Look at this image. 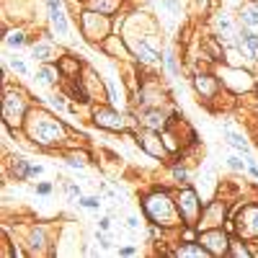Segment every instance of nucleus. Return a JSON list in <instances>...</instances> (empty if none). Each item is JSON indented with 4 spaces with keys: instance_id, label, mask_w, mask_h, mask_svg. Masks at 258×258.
Instances as JSON below:
<instances>
[{
    "instance_id": "c9c22d12",
    "label": "nucleus",
    "mask_w": 258,
    "mask_h": 258,
    "mask_svg": "<svg viewBox=\"0 0 258 258\" xmlns=\"http://www.w3.org/2000/svg\"><path fill=\"white\" fill-rule=\"evenodd\" d=\"M126 225L132 227V230H137V227H140V220H137V217H129V220H126Z\"/></svg>"
},
{
    "instance_id": "393cba45",
    "label": "nucleus",
    "mask_w": 258,
    "mask_h": 258,
    "mask_svg": "<svg viewBox=\"0 0 258 258\" xmlns=\"http://www.w3.org/2000/svg\"><path fill=\"white\" fill-rule=\"evenodd\" d=\"M31 245H34V250H41V245H44V230H41V227L34 230V235H31Z\"/></svg>"
},
{
    "instance_id": "473e14b6",
    "label": "nucleus",
    "mask_w": 258,
    "mask_h": 258,
    "mask_svg": "<svg viewBox=\"0 0 258 258\" xmlns=\"http://www.w3.org/2000/svg\"><path fill=\"white\" fill-rule=\"evenodd\" d=\"M68 165H70V168H83V160H78V158H68Z\"/></svg>"
},
{
    "instance_id": "f8f14e48",
    "label": "nucleus",
    "mask_w": 258,
    "mask_h": 258,
    "mask_svg": "<svg viewBox=\"0 0 258 258\" xmlns=\"http://www.w3.org/2000/svg\"><path fill=\"white\" fill-rule=\"evenodd\" d=\"M240 21L248 29H258V3H250L240 11Z\"/></svg>"
},
{
    "instance_id": "72a5a7b5",
    "label": "nucleus",
    "mask_w": 258,
    "mask_h": 258,
    "mask_svg": "<svg viewBox=\"0 0 258 258\" xmlns=\"http://www.w3.org/2000/svg\"><path fill=\"white\" fill-rule=\"evenodd\" d=\"M165 6L170 8V11H173V13H178L181 8H178V3H176V0H165Z\"/></svg>"
},
{
    "instance_id": "9b49d317",
    "label": "nucleus",
    "mask_w": 258,
    "mask_h": 258,
    "mask_svg": "<svg viewBox=\"0 0 258 258\" xmlns=\"http://www.w3.org/2000/svg\"><path fill=\"white\" fill-rule=\"evenodd\" d=\"M140 145L147 150V153L150 155H153V158H163L165 155V147H163V142L153 135V132H150V135H145V137H140Z\"/></svg>"
},
{
    "instance_id": "c756f323",
    "label": "nucleus",
    "mask_w": 258,
    "mask_h": 258,
    "mask_svg": "<svg viewBox=\"0 0 258 258\" xmlns=\"http://www.w3.org/2000/svg\"><path fill=\"white\" fill-rule=\"evenodd\" d=\"M13 70H16V73H21V75H26V64L21 62V59H13Z\"/></svg>"
},
{
    "instance_id": "b1692460",
    "label": "nucleus",
    "mask_w": 258,
    "mask_h": 258,
    "mask_svg": "<svg viewBox=\"0 0 258 258\" xmlns=\"http://www.w3.org/2000/svg\"><path fill=\"white\" fill-rule=\"evenodd\" d=\"M78 68H80V64L73 62V59H68V57L59 59V73H78Z\"/></svg>"
},
{
    "instance_id": "ddd939ff",
    "label": "nucleus",
    "mask_w": 258,
    "mask_h": 258,
    "mask_svg": "<svg viewBox=\"0 0 258 258\" xmlns=\"http://www.w3.org/2000/svg\"><path fill=\"white\" fill-rule=\"evenodd\" d=\"M39 83H44V85H54L59 80V68H52V64H41V70L36 73Z\"/></svg>"
},
{
    "instance_id": "423d86ee",
    "label": "nucleus",
    "mask_w": 258,
    "mask_h": 258,
    "mask_svg": "<svg viewBox=\"0 0 258 258\" xmlns=\"http://www.w3.org/2000/svg\"><path fill=\"white\" fill-rule=\"evenodd\" d=\"M93 121H96V126L109 129V132H124V119H121V114L114 111V109H96Z\"/></svg>"
},
{
    "instance_id": "39448f33",
    "label": "nucleus",
    "mask_w": 258,
    "mask_h": 258,
    "mask_svg": "<svg viewBox=\"0 0 258 258\" xmlns=\"http://www.w3.org/2000/svg\"><path fill=\"white\" fill-rule=\"evenodd\" d=\"M199 243L212 253V255H222V253H227V248H230V240H227V235L220 230V227H212V230H204V235L199 238Z\"/></svg>"
},
{
    "instance_id": "6e6552de",
    "label": "nucleus",
    "mask_w": 258,
    "mask_h": 258,
    "mask_svg": "<svg viewBox=\"0 0 258 258\" xmlns=\"http://www.w3.org/2000/svg\"><path fill=\"white\" fill-rule=\"evenodd\" d=\"M238 49H240L250 62H258V34H253V31H240V36H238Z\"/></svg>"
},
{
    "instance_id": "f257e3e1",
    "label": "nucleus",
    "mask_w": 258,
    "mask_h": 258,
    "mask_svg": "<svg viewBox=\"0 0 258 258\" xmlns=\"http://www.w3.org/2000/svg\"><path fill=\"white\" fill-rule=\"evenodd\" d=\"M31 121H29V137L41 145V147H49V145H59L64 140V124L52 119L49 114L44 111H36V114H29Z\"/></svg>"
},
{
    "instance_id": "58836bf2",
    "label": "nucleus",
    "mask_w": 258,
    "mask_h": 258,
    "mask_svg": "<svg viewBox=\"0 0 258 258\" xmlns=\"http://www.w3.org/2000/svg\"><path fill=\"white\" fill-rule=\"evenodd\" d=\"M119 253H121V255H132V253H137V250H135V248H121Z\"/></svg>"
},
{
    "instance_id": "c85d7f7f",
    "label": "nucleus",
    "mask_w": 258,
    "mask_h": 258,
    "mask_svg": "<svg viewBox=\"0 0 258 258\" xmlns=\"http://www.w3.org/2000/svg\"><path fill=\"white\" fill-rule=\"evenodd\" d=\"M64 191H68L70 199H73V197H80V188H78L75 183H68V186H64Z\"/></svg>"
},
{
    "instance_id": "0eeeda50",
    "label": "nucleus",
    "mask_w": 258,
    "mask_h": 258,
    "mask_svg": "<svg viewBox=\"0 0 258 258\" xmlns=\"http://www.w3.org/2000/svg\"><path fill=\"white\" fill-rule=\"evenodd\" d=\"M238 222H240V232L250 235V238H258V207H255V204L243 207Z\"/></svg>"
},
{
    "instance_id": "2eb2a0df",
    "label": "nucleus",
    "mask_w": 258,
    "mask_h": 258,
    "mask_svg": "<svg viewBox=\"0 0 258 258\" xmlns=\"http://www.w3.org/2000/svg\"><path fill=\"white\" fill-rule=\"evenodd\" d=\"M176 255H212V253L202 243H186V245H181L176 250Z\"/></svg>"
},
{
    "instance_id": "4c0bfd02",
    "label": "nucleus",
    "mask_w": 258,
    "mask_h": 258,
    "mask_svg": "<svg viewBox=\"0 0 258 258\" xmlns=\"http://www.w3.org/2000/svg\"><path fill=\"white\" fill-rule=\"evenodd\" d=\"M168 68H170V73H176V57H168Z\"/></svg>"
},
{
    "instance_id": "20e7f679",
    "label": "nucleus",
    "mask_w": 258,
    "mask_h": 258,
    "mask_svg": "<svg viewBox=\"0 0 258 258\" xmlns=\"http://www.w3.org/2000/svg\"><path fill=\"white\" fill-rule=\"evenodd\" d=\"M6 124H16V126H21V121H24V116L29 114V109H26V98L21 96V93H8L6 96Z\"/></svg>"
},
{
    "instance_id": "4be33fe9",
    "label": "nucleus",
    "mask_w": 258,
    "mask_h": 258,
    "mask_svg": "<svg viewBox=\"0 0 258 258\" xmlns=\"http://www.w3.org/2000/svg\"><path fill=\"white\" fill-rule=\"evenodd\" d=\"M227 255H250V250L240 243V240H230V248H227Z\"/></svg>"
},
{
    "instance_id": "6ab92c4d",
    "label": "nucleus",
    "mask_w": 258,
    "mask_h": 258,
    "mask_svg": "<svg viewBox=\"0 0 258 258\" xmlns=\"http://www.w3.org/2000/svg\"><path fill=\"white\" fill-rule=\"evenodd\" d=\"M91 8H93V11H98L101 16H109V13L116 8V0H93Z\"/></svg>"
},
{
    "instance_id": "412c9836",
    "label": "nucleus",
    "mask_w": 258,
    "mask_h": 258,
    "mask_svg": "<svg viewBox=\"0 0 258 258\" xmlns=\"http://www.w3.org/2000/svg\"><path fill=\"white\" fill-rule=\"evenodd\" d=\"M13 173H16L18 178H29V176H31V165H29L24 158H16V163H13Z\"/></svg>"
},
{
    "instance_id": "f704fd0d",
    "label": "nucleus",
    "mask_w": 258,
    "mask_h": 258,
    "mask_svg": "<svg viewBox=\"0 0 258 258\" xmlns=\"http://www.w3.org/2000/svg\"><path fill=\"white\" fill-rule=\"evenodd\" d=\"M36 191H39V194H49V191H52V186H49V183H39V188H36Z\"/></svg>"
},
{
    "instance_id": "1a4fd4ad",
    "label": "nucleus",
    "mask_w": 258,
    "mask_h": 258,
    "mask_svg": "<svg viewBox=\"0 0 258 258\" xmlns=\"http://www.w3.org/2000/svg\"><path fill=\"white\" fill-rule=\"evenodd\" d=\"M49 18H52V26L57 29V34L68 36L70 26H68V18H64V11L59 6V0H49Z\"/></svg>"
},
{
    "instance_id": "aec40b11",
    "label": "nucleus",
    "mask_w": 258,
    "mask_h": 258,
    "mask_svg": "<svg viewBox=\"0 0 258 258\" xmlns=\"http://www.w3.org/2000/svg\"><path fill=\"white\" fill-rule=\"evenodd\" d=\"M227 135V142L232 145V147H238V150H243V153H250V145H248V140L245 137H240V135H235V132H225Z\"/></svg>"
},
{
    "instance_id": "f03ea898",
    "label": "nucleus",
    "mask_w": 258,
    "mask_h": 258,
    "mask_svg": "<svg viewBox=\"0 0 258 258\" xmlns=\"http://www.w3.org/2000/svg\"><path fill=\"white\" fill-rule=\"evenodd\" d=\"M178 204L168 197L165 191H153V194H147L145 197V214L150 220H153L155 225H178L181 220V212L176 209Z\"/></svg>"
},
{
    "instance_id": "f3484780",
    "label": "nucleus",
    "mask_w": 258,
    "mask_h": 258,
    "mask_svg": "<svg viewBox=\"0 0 258 258\" xmlns=\"http://www.w3.org/2000/svg\"><path fill=\"white\" fill-rule=\"evenodd\" d=\"M135 52L140 54V59H142V62H150V64H153V62H158V59H160V54H158L155 49H150V47L145 44V41H140V44L135 47Z\"/></svg>"
},
{
    "instance_id": "ea45409f",
    "label": "nucleus",
    "mask_w": 258,
    "mask_h": 258,
    "mask_svg": "<svg viewBox=\"0 0 258 258\" xmlns=\"http://www.w3.org/2000/svg\"><path fill=\"white\" fill-rule=\"evenodd\" d=\"M41 173V165H31V176H39Z\"/></svg>"
},
{
    "instance_id": "a878e982",
    "label": "nucleus",
    "mask_w": 258,
    "mask_h": 258,
    "mask_svg": "<svg viewBox=\"0 0 258 258\" xmlns=\"http://www.w3.org/2000/svg\"><path fill=\"white\" fill-rule=\"evenodd\" d=\"M173 178H176L178 183H186V181H188V173H186L181 165H173Z\"/></svg>"
},
{
    "instance_id": "7ed1b4c3",
    "label": "nucleus",
    "mask_w": 258,
    "mask_h": 258,
    "mask_svg": "<svg viewBox=\"0 0 258 258\" xmlns=\"http://www.w3.org/2000/svg\"><path fill=\"white\" fill-rule=\"evenodd\" d=\"M176 204H178V212H181V220H183L186 225H197V220L202 217V202H199V194L186 186V188L178 194Z\"/></svg>"
},
{
    "instance_id": "4468645a",
    "label": "nucleus",
    "mask_w": 258,
    "mask_h": 258,
    "mask_svg": "<svg viewBox=\"0 0 258 258\" xmlns=\"http://www.w3.org/2000/svg\"><path fill=\"white\" fill-rule=\"evenodd\" d=\"M214 26H217V31H220V41H227V36L232 34V21L225 16V13H220L217 18H214Z\"/></svg>"
},
{
    "instance_id": "cd10ccee",
    "label": "nucleus",
    "mask_w": 258,
    "mask_h": 258,
    "mask_svg": "<svg viewBox=\"0 0 258 258\" xmlns=\"http://www.w3.org/2000/svg\"><path fill=\"white\" fill-rule=\"evenodd\" d=\"M227 165H230V168H235V170H243V165H245V163H243L240 158H235V155H232V158H227Z\"/></svg>"
},
{
    "instance_id": "dca6fc26",
    "label": "nucleus",
    "mask_w": 258,
    "mask_h": 258,
    "mask_svg": "<svg viewBox=\"0 0 258 258\" xmlns=\"http://www.w3.org/2000/svg\"><path fill=\"white\" fill-rule=\"evenodd\" d=\"M142 121H145V126H147V129H153V132H158V129H163V126H165V119H163V114H160V111H147Z\"/></svg>"
},
{
    "instance_id": "5701e85b",
    "label": "nucleus",
    "mask_w": 258,
    "mask_h": 258,
    "mask_svg": "<svg viewBox=\"0 0 258 258\" xmlns=\"http://www.w3.org/2000/svg\"><path fill=\"white\" fill-rule=\"evenodd\" d=\"M6 41H8L11 47H21V44L26 41V36H24V31H11V34L6 36Z\"/></svg>"
},
{
    "instance_id": "7c9ffc66",
    "label": "nucleus",
    "mask_w": 258,
    "mask_h": 258,
    "mask_svg": "<svg viewBox=\"0 0 258 258\" xmlns=\"http://www.w3.org/2000/svg\"><path fill=\"white\" fill-rule=\"evenodd\" d=\"M109 96H111V101H114V103H119V96H116V85H114V83H109Z\"/></svg>"
},
{
    "instance_id": "bb28decb",
    "label": "nucleus",
    "mask_w": 258,
    "mask_h": 258,
    "mask_svg": "<svg viewBox=\"0 0 258 258\" xmlns=\"http://www.w3.org/2000/svg\"><path fill=\"white\" fill-rule=\"evenodd\" d=\"M80 204H83L85 209H96V207L101 204V199H98V197H83V199H80Z\"/></svg>"
},
{
    "instance_id": "9d476101",
    "label": "nucleus",
    "mask_w": 258,
    "mask_h": 258,
    "mask_svg": "<svg viewBox=\"0 0 258 258\" xmlns=\"http://www.w3.org/2000/svg\"><path fill=\"white\" fill-rule=\"evenodd\" d=\"M194 88H197L202 96L212 98L214 93H217V80H214L212 75H197L194 78Z\"/></svg>"
},
{
    "instance_id": "a211bd4d",
    "label": "nucleus",
    "mask_w": 258,
    "mask_h": 258,
    "mask_svg": "<svg viewBox=\"0 0 258 258\" xmlns=\"http://www.w3.org/2000/svg\"><path fill=\"white\" fill-rule=\"evenodd\" d=\"M31 54H34V59H41V62H49V59L54 57V52H52L49 44H34Z\"/></svg>"
},
{
    "instance_id": "2f4dec72",
    "label": "nucleus",
    "mask_w": 258,
    "mask_h": 258,
    "mask_svg": "<svg viewBox=\"0 0 258 258\" xmlns=\"http://www.w3.org/2000/svg\"><path fill=\"white\" fill-rule=\"evenodd\" d=\"M49 103L54 106V109H62V106H64V101H62V96H54V98H52Z\"/></svg>"
},
{
    "instance_id": "e433bc0d",
    "label": "nucleus",
    "mask_w": 258,
    "mask_h": 258,
    "mask_svg": "<svg viewBox=\"0 0 258 258\" xmlns=\"http://www.w3.org/2000/svg\"><path fill=\"white\" fill-rule=\"evenodd\" d=\"M98 225H101V230H109V227H111V220H109V217H103Z\"/></svg>"
}]
</instances>
